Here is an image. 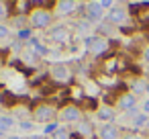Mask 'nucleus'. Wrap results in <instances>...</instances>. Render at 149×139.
Listing matches in <instances>:
<instances>
[{
    "instance_id": "ddd939ff",
    "label": "nucleus",
    "mask_w": 149,
    "mask_h": 139,
    "mask_svg": "<svg viewBox=\"0 0 149 139\" xmlns=\"http://www.w3.org/2000/svg\"><path fill=\"white\" fill-rule=\"evenodd\" d=\"M80 139H90L96 135V127L90 119H82L80 123H76V131H74Z\"/></svg>"
},
{
    "instance_id": "f8f14e48",
    "label": "nucleus",
    "mask_w": 149,
    "mask_h": 139,
    "mask_svg": "<svg viewBox=\"0 0 149 139\" xmlns=\"http://www.w3.org/2000/svg\"><path fill=\"white\" fill-rule=\"evenodd\" d=\"M96 119L100 121V125L102 123H114V119H116V108L112 106V104H98V108H96Z\"/></svg>"
},
{
    "instance_id": "c85d7f7f",
    "label": "nucleus",
    "mask_w": 149,
    "mask_h": 139,
    "mask_svg": "<svg viewBox=\"0 0 149 139\" xmlns=\"http://www.w3.org/2000/svg\"><path fill=\"white\" fill-rule=\"evenodd\" d=\"M141 55H143V59H145V61L149 64V45H145V47H143V51H141Z\"/></svg>"
},
{
    "instance_id": "0eeeda50",
    "label": "nucleus",
    "mask_w": 149,
    "mask_h": 139,
    "mask_svg": "<svg viewBox=\"0 0 149 139\" xmlns=\"http://www.w3.org/2000/svg\"><path fill=\"white\" fill-rule=\"evenodd\" d=\"M137 106H139V96H135L131 90L118 94L116 100H114V108H118V110H123V112H129V110H133V108H137Z\"/></svg>"
},
{
    "instance_id": "5701e85b",
    "label": "nucleus",
    "mask_w": 149,
    "mask_h": 139,
    "mask_svg": "<svg viewBox=\"0 0 149 139\" xmlns=\"http://www.w3.org/2000/svg\"><path fill=\"white\" fill-rule=\"evenodd\" d=\"M104 72H106V74H114V72H116V59H114V57L106 61V68H104Z\"/></svg>"
},
{
    "instance_id": "f03ea898",
    "label": "nucleus",
    "mask_w": 149,
    "mask_h": 139,
    "mask_svg": "<svg viewBox=\"0 0 149 139\" xmlns=\"http://www.w3.org/2000/svg\"><path fill=\"white\" fill-rule=\"evenodd\" d=\"M57 112H59V108H55L51 102H39L37 106H33L31 117L35 123L49 125V123H53V119H57Z\"/></svg>"
},
{
    "instance_id": "2eb2a0df",
    "label": "nucleus",
    "mask_w": 149,
    "mask_h": 139,
    "mask_svg": "<svg viewBox=\"0 0 149 139\" xmlns=\"http://www.w3.org/2000/svg\"><path fill=\"white\" fill-rule=\"evenodd\" d=\"M0 104H2V106H8V108H15V106H19V100H17V96H15L13 92L2 90V92H0Z\"/></svg>"
},
{
    "instance_id": "4468645a",
    "label": "nucleus",
    "mask_w": 149,
    "mask_h": 139,
    "mask_svg": "<svg viewBox=\"0 0 149 139\" xmlns=\"http://www.w3.org/2000/svg\"><path fill=\"white\" fill-rule=\"evenodd\" d=\"M129 125H131V129L133 131H143V129H147V125H149V115H145V112H139V115H135L131 121H129Z\"/></svg>"
},
{
    "instance_id": "6ab92c4d",
    "label": "nucleus",
    "mask_w": 149,
    "mask_h": 139,
    "mask_svg": "<svg viewBox=\"0 0 149 139\" xmlns=\"http://www.w3.org/2000/svg\"><path fill=\"white\" fill-rule=\"evenodd\" d=\"M15 127V117H0V131H8Z\"/></svg>"
},
{
    "instance_id": "f3484780",
    "label": "nucleus",
    "mask_w": 149,
    "mask_h": 139,
    "mask_svg": "<svg viewBox=\"0 0 149 139\" xmlns=\"http://www.w3.org/2000/svg\"><path fill=\"white\" fill-rule=\"evenodd\" d=\"M70 137H72V131H70L68 127H61V125H59V127L55 129V133L51 135V139H70Z\"/></svg>"
},
{
    "instance_id": "7ed1b4c3",
    "label": "nucleus",
    "mask_w": 149,
    "mask_h": 139,
    "mask_svg": "<svg viewBox=\"0 0 149 139\" xmlns=\"http://www.w3.org/2000/svg\"><path fill=\"white\" fill-rule=\"evenodd\" d=\"M29 27L31 29H47L51 27V21H53V13L49 8H31L29 10Z\"/></svg>"
},
{
    "instance_id": "473e14b6",
    "label": "nucleus",
    "mask_w": 149,
    "mask_h": 139,
    "mask_svg": "<svg viewBox=\"0 0 149 139\" xmlns=\"http://www.w3.org/2000/svg\"><path fill=\"white\" fill-rule=\"evenodd\" d=\"M8 139H23V137H19V135H10Z\"/></svg>"
},
{
    "instance_id": "393cba45",
    "label": "nucleus",
    "mask_w": 149,
    "mask_h": 139,
    "mask_svg": "<svg viewBox=\"0 0 149 139\" xmlns=\"http://www.w3.org/2000/svg\"><path fill=\"white\" fill-rule=\"evenodd\" d=\"M57 127H59V123H55V121H53V123H49V125H45V131H43V133H45V135H47V133H49V135H53Z\"/></svg>"
},
{
    "instance_id": "4be33fe9",
    "label": "nucleus",
    "mask_w": 149,
    "mask_h": 139,
    "mask_svg": "<svg viewBox=\"0 0 149 139\" xmlns=\"http://www.w3.org/2000/svg\"><path fill=\"white\" fill-rule=\"evenodd\" d=\"M15 110V117H31V108H27V106H15L13 108Z\"/></svg>"
},
{
    "instance_id": "dca6fc26",
    "label": "nucleus",
    "mask_w": 149,
    "mask_h": 139,
    "mask_svg": "<svg viewBox=\"0 0 149 139\" xmlns=\"http://www.w3.org/2000/svg\"><path fill=\"white\" fill-rule=\"evenodd\" d=\"M147 86H149V84H145L143 80H135V82L131 84V92H133L135 96H141V94L147 92Z\"/></svg>"
},
{
    "instance_id": "7c9ffc66",
    "label": "nucleus",
    "mask_w": 149,
    "mask_h": 139,
    "mask_svg": "<svg viewBox=\"0 0 149 139\" xmlns=\"http://www.w3.org/2000/svg\"><path fill=\"white\" fill-rule=\"evenodd\" d=\"M27 139H45L43 135H31V137H27Z\"/></svg>"
},
{
    "instance_id": "a878e982",
    "label": "nucleus",
    "mask_w": 149,
    "mask_h": 139,
    "mask_svg": "<svg viewBox=\"0 0 149 139\" xmlns=\"http://www.w3.org/2000/svg\"><path fill=\"white\" fill-rule=\"evenodd\" d=\"M123 139H145V137L141 133H137V131H129V133L123 135Z\"/></svg>"
},
{
    "instance_id": "cd10ccee",
    "label": "nucleus",
    "mask_w": 149,
    "mask_h": 139,
    "mask_svg": "<svg viewBox=\"0 0 149 139\" xmlns=\"http://www.w3.org/2000/svg\"><path fill=\"white\" fill-rule=\"evenodd\" d=\"M21 129L29 131V129H33V123H31V121H21Z\"/></svg>"
},
{
    "instance_id": "412c9836",
    "label": "nucleus",
    "mask_w": 149,
    "mask_h": 139,
    "mask_svg": "<svg viewBox=\"0 0 149 139\" xmlns=\"http://www.w3.org/2000/svg\"><path fill=\"white\" fill-rule=\"evenodd\" d=\"M8 39H10V29L0 23V43H6Z\"/></svg>"
},
{
    "instance_id": "a211bd4d",
    "label": "nucleus",
    "mask_w": 149,
    "mask_h": 139,
    "mask_svg": "<svg viewBox=\"0 0 149 139\" xmlns=\"http://www.w3.org/2000/svg\"><path fill=\"white\" fill-rule=\"evenodd\" d=\"M23 57H25V61H27V64H33V66H37V64H39V59H41L33 49H25V51H23Z\"/></svg>"
},
{
    "instance_id": "aec40b11",
    "label": "nucleus",
    "mask_w": 149,
    "mask_h": 139,
    "mask_svg": "<svg viewBox=\"0 0 149 139\" xmlns=\"http://www.w3.org/2000/svg\"><path fill=\"white\" fill-rule=\"evenodd\" d=\"M33 37H31V27H27V29H21L19 33H17V41H31Z\"/></svg>"
},
{
    "instance_id": "9d476101",
    "label": "nucleus",
    "mask_w": 149,
    "mask_h": 139,
    "mask_svg": "<svg viewBox=\"0 0 149 139\" xmlns=\"http://www.w3.org/2000/svg\"><path fill=\"white\" fill-rule=\"evenodd\" d=\"M84 13H86V21H90V23H96V21L104 19V8L100 6L98 0H90L84 8Z\"/></svg>"
},
{
    "instance_id": "b1692460",
    "label": "nucleus",
    "mask_w": 149,
    "mask_h": 139,
    "mask_svg": "<svg viewBox=\"0 0 149 139\" xmlns=\"http://www.w3.org/2000/svg\"><path fill=\"white\" fill-rule=\"evenodd\" d=\"M8 15H10V10H8V6H6V2H4V0H0V21L6 19Z\"/></svg>"
},
{
    "instance_id": "20e7f679",
    "label": "nucleus",
    "mask_w": 149,
    "mask_h": 139,
    "mask_svg": "<svg viewBox=\"0 0 149 139\" xmlns=\"http://www.w3.org/2000/svg\"><path fill=\"white\" fill-rule=\"evenodd\" d=\"M131 21V15H129V8L127 6H112L106 15V23L110 27H118V29H125Z\"/></svg>"
},
{
    "instance_id": "1a4fd4ad",
    "label": "nucleus",
    "mask_w": 149,
    "mask_h": 139,
    "mask_svg": "<svg viewBox=\"0 0 149 139\" xmlns=\"http://www.w3.org/2000/svg\"><path fill=\"white\" fill-rule=\"evenodd\" d=\"M49 39H51L53 43L68 45V43L72 41V33H70L68 27H63V25H55V27L49 29Z\"/></svg>"
},
{
    "instance_id": "2f4dec72",
    "label": "nucleus",
    "mask_w": 149,
    "mask_h": 139,
    "mask_svg": "<svg viewBox=\"0 0 149 139\" xmlns=\"http://www.w3.org/2000/svg\"><path fill=\"white\" fill-rule=\"evenodd\" d=\"M141 4H143L145 8H149V0H141Z\"/></svg>"
},
{
    "instance_id": "bb28decb",
    "label": "nucleus",
    "mask_w": 149,
    "mask_h": 139,
    "mask_svg": "<svg viewBox=\"0 0 149 139\" xmlns=\"http://www.w3.org/2000/svg\"><path fill=\"white\" fill-rule=\"evenodd\" d=\"M98 2H100V6H102L104 10H110V8L114 6V4H112V2H114V0H98Z\"/></svg>"
},
{
    "instance_id": "9b49d317",
    "label": "nucleus",
    "mask_w": 149,
    "mask_h": 139,
    "mask_svg": "<svg viewBox=\"0 0 149 139\" xmlns=\"http://www.w3.org/2000/svg\"><path fill=\"white\" fill-rule=\"evenodd\" d=\"M80 6L78 0H55V6H53V13L59 15V17H65V15H72L76 13Z\"/></svg>"
},
{
    "instance_id": "f257e3e1",
    "label": "nucleus",
    "mask_w": 149,
    "mask_h": 139,
    "mask_svg": "<svg viewBox=\"0 0 149 139\" xmlns=\"http://www.w3.org/2000/svg\"><path fill=\"white\" fill-rule=\"evenodd\" d=\"M84 45H86V51L92 57H102L110 51V39L104 37V35H98V33L84 37Z\"/></svg>"
},
{
    "instance_id": "72a5a7b5",
    "label": "nucleus",
    "mask_w": 149,
    "mask_h": 139,
    "mask_svg": "<svg viewBox=\"0 0 149 139\" xmlns=\"http://www.w3.org/2000/svg\"><path fill=\"white\" fill-rule=\"evenodd\" d=\"M0 139H2V131H0Z\"/></svg>"
},
{
    "instance_id": "c756f323",
    "label": "nucleus",
    "mask_w": 149,
    "mask_h": 139,
    "mask_svg": "<svg viewBox=\"0 0 149 139\" xmlns=\"http://www.w3.org/2000/svg\"><path fill=\"white\" fill-rule=\"evenodd\" d=\"M141 112H145V115H149V100H145V102L141 104Z\"/></svg>"
},
{
    "instance_id": "6e6552de",
    "label": "nucleus",
    "mask_w": 149,
    "mask_h": 139,
    "mask_svg": "<svg viewBox=\"0 0 149 139\" xmlns=\"http://www.w3.org/2000/svg\"><path fill=\"white\" fill-rule=\"evenodd\" d=\"M123 129L116 123H102L96 127V137L98 139H123Z\"/></svg>"
},
{
    "instance_id": "39448f33",
    "label": "nucleus",
    "mask_w": 149,
    "mask_h": 139,
    "mask_svg": "<svg viewBox=\"0 0 149 139\" xmlns=\"http://www.w3.org/2000/svg\"><path fill=\"white\" fill-rule=\"evenodd\" d=\"M49 78L57 84H70L74 80V72L68 64H53L49 68Z\"/></svg>"
},
{
    "instance_id": "f704fd0d",
    "label": "nucleus",
    "mask_w": 149,
    "mask_h": 139,
    "mask_svg": "<svg viewBox=\"0 0 149 139\" xmlns=\"http://www.w3.org/2000/svg\"><path fill=\"white\" fill-rule=\"evenodd\" d=\"M147 131H149V125H147Z\"/></svg>"
},
{
    "instance_id": "423d86ee",
    "label": "nucleus",
    "mask_w": 149,
    "mask_h": 139,
    "mask_svg": "<svg viewBox=\"0 0 149 139\" xmlns=\"http://www.w3.org/2000/svg\"><path fill=\"white\" fill-rule=\"evenodd\" d=\"M57 119L59 121H63V123H80L82 121V108L78 106V104H74V102H70V104H63L61 108H59V112H57Z\"/></svg>"
}]
</instances>
